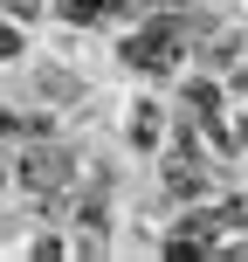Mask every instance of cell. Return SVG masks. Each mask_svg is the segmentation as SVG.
Returning a JSON list of instances; mask_svg holds the SVG:
<instances>
[{
	"mask_svg": "<svg viewBox=\"0 0 248 262\" xmlns=\"http://www.w3.org/2000/svg\"><path fill=\"white\" fill-rule=\"evenodd\" d=\"M69 172H76L69 145H55V138H35V152H21L14 180H21L28 193H55V186H69Z\"/></svg>",
	"mask_w": 248,
	"mask_h": 262,
	"instance_id": "6da1fadb",
	"label": "cell"
},
{
	"mask_svg": "<svg viewBox=\"0 0 248 262\" xmlns=\"http://www.w3.org/2000/svg\"><path fill=\"white\" fill-rule=\"evenodd\" d=\"M124 138H131V145H145V152H152V145L166 138V111H159L152 97H145V104H131V111H124Z\"/></svg>",
	"mask_w": 248,
	"mask_h": 262,
	"instance_id": "7a4b0ae2",
	"label": "cell"
},
{
	"mask_svg": "<svg viewBox=\"0 0 248 262\" xmlns=\"http://www.w3.org/2000/svg\"><path fill=\"white\" fill-rule=\"evenodd\" d=\"M235 131H241V152H248V118H241V124H235Z\"/></svg>",
	"mask_w": 248,
	"mask_h": 262,
	"instance_id": "8992f818",
	"label": "cell"
},
{
	"mask_svg": "<svg viewBox=\"0 0 248 262\" xmlns=\"http://www.w3.org/2000/svg\"><path fill=\"white\" fill-rule=\"evenodd\" d=\"M21 49V35H14V28H0V55H14Z\"/></svg>",
	"mask_w": 248,
	"mask_h": 262,
	"instance_id": "5b68a950",
	"label": "cell"
},
{
	"mask_svg": "<svg viewBox=\"0 0 248 262\" xmlns=\"http://www.w3.org/2000/svg\"><path fill=\"white\" fill-rule=\"evenodd\" d=\"M186 111H200L193 124H207V118H221V83H186Z\"/></svg>",
	"mask_w": 248,
	"mask_h": 262,
	"instance_id": "3957f363",
	"label": "cell"
},
{
	"mask_svg": "<svg viewBox=\"0 0 248 262\" xmlns=\"http://www.w3.org/2000/svg\"><path fill=\"white\" fill-rule=\"evenodd\" d=\"M0 14H7V21H41L49 0H0Z\"/></svg>",
	"mask_w": 248,
	"mask_h": 262,
	"instance_id": "277c9868",
	"label": "cell"
}]
</instances>
